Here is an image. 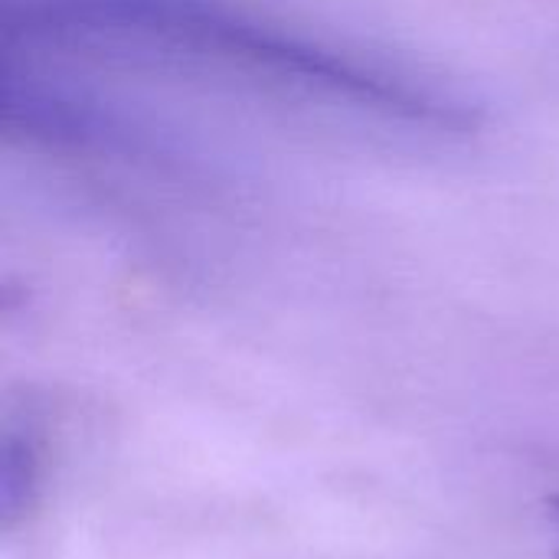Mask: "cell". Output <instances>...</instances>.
Instances as JSON below:
<instances>
[{
    "label": "cell",
    "mask_w": 559,
    "mask_h": 559,
    "mask_svg": "<svg viewBox=\"0 0 559 559\" xmlns=\"http://www.w3.org/2000/svg\"><path fill=\"white\" fill-rule=\"evenodd\" d=\"M554 518H557V524H559V498L554 501Z\"/></svg>",
    "instance_id": "6da1fadb"
}]
</instances>
